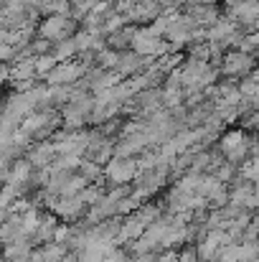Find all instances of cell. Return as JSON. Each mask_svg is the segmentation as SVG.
<instances>
[{"instance_id":"3957f363","label":"cell","mask_w":259,"mask_h":262,"mask_svg":"<svg viewBox=\"0 0 259 262\" xmlns=\"http://www.w3.org/2000/svg\"><path fill=\"white\" fill-rule=\"evenodd\" d=\"M249 173H252V178H257V181H259V161H257V163H254V171L249 168Z\"/></svg>"},{"instance_id":"7a4b0ae2","label":"cell","mask_w":259,"mask_h":262,"mask_svg":"<svg viewBox=\"0 0 259 262\" xmlns=\"http://www.w3.org/2000/svg\"><path fill=\"white\" fill-rule=\"evenodd\" d=\"M224 150H226V153H231V158H237V153L242 150V135H239V133H234L231 138H226V140H224Z\"/></svg>"},{"instance_id":"6da1fadb","label":"cell","mask_w":259,"mask_h":262,"mask_svg":"<svg viewBox=\"0 0 259 262\" xmlns=\"http://www.w3.org/2000/svg\"><path fill=\"white\" fill-rule=\"evenodd\" d=\"M66 20L64 18H49L46 23H43V36H49V38H61L64 33H66Z\"/></svg>"}]
</instances>
